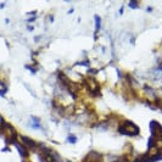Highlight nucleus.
<instances>
[{
    "label": "nucleus",
    "instance_id": "2",
    "mask_svg": "<svg viewBox=\"0 0 162 162\" xmlns=\"http://www.w3.org/2000/svg\"><path fill=\"white\" fill-rule=\"evenodd\" d=\"M14 144L16 145V148H17V150L20 151V153H21V156H22V157H28V152L26 151L24 148H22V145H21V144H18L16 140L14 141Z\"/></svg>",
    "mask_w": 162,
    "mask_h": 162
},
{
    "label": "nucleus",
    "instance_id": "1",
    "mask_svg": "<svg viewBox=\"0 0 162 162\" xmlns=\"http://www.w3.org/2000/svg\"><path fill=\"white\" fill-rule=\"evenodd\" d=\"M21 141L23 143V146H27L29 149H36L37 148V144L34 143L32 139L27 138V136H21Z\"/></svg>",
    "mask_w": 162,
    "mask_h": 162
}]
</instances>
